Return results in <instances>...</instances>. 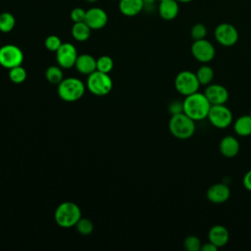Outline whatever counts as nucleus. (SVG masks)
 Instances as JSON below:
<instances>
[{
    "label": "nucleus",
    "instance_id": "e433bc0d",
    "mask_svg": "<svg viewBox=\"0 0 251 251\" xmlns=\"http://www.w3.org/2000/svg\"><path fill=\"white\" fill-rule=\"evenodd\" d=\"M85 1H87V2H90V3H93V2H96L97 0H85Z\"/></svg>",
    "mask_w": 251,
    "mask_h": 251
},
{
    "label": "nucleus",
    "instance_id": "dca6fc26",
    "mask_svg": "<svg viewBox=\"0 0 251 251\" xmlns=\"http://www.w3.org/2000/svg\"><path fill=\"white\" fill-rule=\"evenodd\" d=\"M220 152L223 156L226 158H232L235 157L240 149V145L238 140L231 135H226L222 138L219 145Z\"/></svg>",
    "mask_w": 251,
    "mask_h": 251
},
{
    "label": "nucleus",
    "instance_id": "bb28decb",
    "mask_svg": "<svg viewBox=\"0 0 251 251\" xmlns=\"http://www.w3.org/2000/svg\"><path fill=\"white\" fill-rule=\"evenodd\" d=\"M76 230L81 235H88L93 231V223L87 218H80L75 225Z\"/></svg>",
    "mask_w": 251,
    "mask_h": 251
},
{
    "label": "nucleus",
    "instance_id": "7c9ffc66",
    "mask_svg": "<svg viewBox=\"0 0 251 251\" xmlns=\"http://www.w3.org/2000/svg\"><path fill=\"white\" fill-rule=\"evenodd\" d=\"M85 14L86 11L82 8L76 7L72 10L71 12V19L74 23H79V22H84L85 19Z\"/></svg>",
    "mask_w": 251,
    "mask_h": 251
},
{
    "label": "nucleus",
    "instance_id": "6ab92c4d",
    "mask_svg": "<svg viewBox=\"0 0 251 251\" xmlns=\"http://www.w3.org/2000/svg\"><path fill=\"white\" fill-rule=\"evenodd\" d=\"M142 0H120L119 9L122 14L127 17H133L143 10Z\"/></svg>",
    "mask_w": 251,
    "mask_h": 251
},
{
    "label": "nucleus",
    "instance_id": "9d476101",
    "mask_svg": "<svg viewBox=\"0 0 251 251\" xmlns=\"http://www.w3.org/2000/svg\"><path fill=\"white\" fill-rule=\"evenodd\" d=\"M191 53L197 61L205 64L211 62L214 59L216 50L214 45L209 40L203 38L193 41L191 45Z\"/></svg>",
    "mask_w": 251,
    "mask_h": 251
},
{
    "label": "nucleus",
    "instance_id": "39448f33",
    "mask_svg": "<svg viewBox=\"0 0 251 251\" xmlns=\"http://www.w3.org/2000/svg\"><path fill=\"white\" fill-rule=\"evenodd\" d=\"M86 87L92 94L96 96H104L112 90L113 81L109 74L95 71L88 75Z\"/></svg>",
    "mask_w": 251,
    "mask_h": 251
},
{
    "label": "nucleus",
    "instance_id": "393cba45",
    "mask_svg": "<svg viewBox=\"0 0 251 251\" xmlns=\"http://www.w3.org/2000/svg\"><path fill=\"white\" fill-rule=\"evenodd\" d=\"M113 67H114V61L111 57L107 55L100 56L96 60V71L109 74L113 70Z\"/></svg>",
    "mask_w": 251,
    "mask_h": 251
},
{
    "label": "nucleus",
    "instance_id": "1a4fd4ad",
    "mask_svg": "<svg viewBox=\"0 0 251 251\" xmlns=\"http://www.w3.org/2000/svg\"><path fill=\"white\" fill-rule=\"evenodd\" d=\"M214 34L216 40L226 47L234 45L239 37L236 27L228 23H222L218 25L215 28Z\"/></svg>",
    "mask_w": 251,
    "mask_h": 251
},
{
    "label": "nucleus",
    "instance_id": "b1692460",
    "mask_svg": "<svg viewBox=\"0 0 251 251\" xmlns=\"http://www.w3.org/2000/svg\"><path fill=\"white\" fill-rule=\"evenodd\" d=\"M16 24L15 17L9 12H3L0 14V31L10 32Z\"/></svg>",
    "mask_w": 251,
    "mask_h": 251
},
{
    "label": "nucleus",
    "instance_id": "5701e85b",
    "mask_svg": "<svg viewBox=\"0 0 251 251\" xmlns=\"http://www.w3.org/2000/svg\"><path fill=\"white\" fill-rule=\"evenodd\" d=\"M46 79L52 84H59L64 79V75L60 67L51 66L46 70Z\"/></svg>",
    "mask_w": 251,
    "mask_h": 251
},
{
    "label": "nucleus",
    "instance_id": "a878e982",
    "mask_svg": "<svg viewBox=\"0 0 251 251\" xmlns=\"http://www.w3.org/2000/svg\"><path fill=\"white\" fill-rule=\"evenodd\" d=\"M9 78L14 83H22L26 78V71L24 67L17 66L9 70Z\"/></svg>",
    "mask_w": 251,
    "mask_h": 251
},
{
    "label": "nucleus",
    "instance_id": "9b49d317",
    "mask_svg": "<svg viewBox=\"0 0 251 251\" xmlns=\"http://www.w3.org/2000/svg\"><path fill=\"white\" fill-rule=\"evenodd\" d=\"M77 52L72 43H62L60 48L56 51V60L61 68L70 69L75 66L77 59Z\"/></svg>",
    "mask_w": 251,
    "mask_h": 251
},
{
    "label": "nucleus",
    "instance_id": "4be33fe9",
    "mask_svg": "<svg viewBox=\"0 0 251 251\" xmlns=\"http://www.w3.org/2000/svg\"><path fill=\"white\" fill-rule=\"evenodd\" d=\"M201 85H208L214 78V70L208 65H202L195 73Z\"/></svg>",
    "mask_w": 251,
    "mask_h": 251
},
{
    "label": "nucleus",
    "instance_id": "aec40b11",
    "mask_svg": "<svg viewBox=\"0 0 251 251\" xmlns=\"http://www.w3.org/2000/svg\"><path fill=\"white\" fill-rule=\"evenodd\" d=\"M233 129L236 134L240 136H249L251 135V116L244 115L234 122Z\"/></svg>",
    "mask_w": 251,
    "mask_h": 251
},
{
    "label": "nucleus",
    "instance_id": "2eb2a0df",
    "mask_svg": "<svg viewBox=\"0 0 251 251\" xmlns=\"http://www.w3.org/2000/svg\"><path fill=\"white\" fill-rule=\"evenodd\" d=\"M208 238L211 243L216 245L218 248H221L227 244L229 239V232L224 226L216 225L210 228L208 232Z\"/></svg>",
    "mask_w": 251,
    "mask_h": 251
},
{
    "label": "nucleus",
    "instance_id": "7ed1b4c3",
    "mask_svg": "<svg viewBox=\"0 0 251 251\" xmlns=\"http://www.w3.org/2000/svg\"><path fill=\"white\" fill-rule=\"evenodd\" d=\"M81 218V211L79 207L74 202H63L55 210L54 219L56 224L65 228L72 227L76 225Z\"/></svg>",
    "mask_w": 251,
    "mask_h": 251
},
{
    "label": "nucleus",
    "instance_id": "f257e3e1",
    "mask_svg": "<svg viewBox=\"0 0 251 251\" xmlns=\"http://www.w3.org/2000/svg\"><path fill=\"white\" fill-rule=\"evenodd\" d=\"M211 104L204 93L195 92L185 96L182 102L183 113L195 122L202 121L208 117Z\"/></svg>",
    "mask_w": 251,
    "mask_h": 251
},
{
    "label": "nucleus",
    "instance_id": "f8f14e48",
    "mask_svg": "<svg viewBox=\"0 0 251 251\" xmlns=\"http://www.w3.org/2000/svg\"><path fill=\"white\" fill-rule=\"evenodd\" d=\"M84 22L91 29H100L107 25L108 15L103 9L93 7L86 11Z\"/></svg>",
    "mask_w": 251,
    "mask_h": 251
},
{
    "label": "nucleus",
    "instance_id": "473e14b6",
    "mask_svg": "<svg viewBox=\"0 0 251 251\" xmlns=\"http://www.w3.org/2000/svg\"><path fill=\"white\" fill-rule=\"evenodd\" d=\"M243 185L244 187L251 191V170H249L243 176Z\"/></svg>",
    "mask_w": 251,
    "mask_h": 251
},
{
    "label": "nucleus",
    "instance_id": "ddd939ff",
    "mask_svg": "<svg viewBox=\"0 0 251 251\" xmlns=\"http://www.w3.org/2000/svg\"><path fill=\"white\" fill-rule=\"evenodd\" d=\"M206 98L212 105H221L226 104L228 99L227 89L221 84H208L204 92Z\"/></svg>",
    "mask_w": 251,
    "mask_h": 251
},
{
    "label": "nucleus",
    "instance_id": "6e6552de",
    "mask_svg": "<svg viewBox=\"0 0 251 251\" xmlns=\"http://www.w3.org/2000/svg\"><path fill=\"white\" fill-rule=\"evenodd\" d=\"M24 54L20 47L14 44H6L0 47V65L6 69L21 66Z\"/></svg>",
    "mask_w": 251,
    "mask_h": 251
},
{
    "label": "nucleus",
    "instance_id": "412c9836",
    "mask_svg": "<svg viewBox=\"0 0 251 251\" xmlns=\"http://www.w3.org/2000/svg\"><path fill=\"white\" fill-rule=\"evenodd\" d=\"M91 28L86 25L85 22L75 23L72 26V35L77 41H85L89 38Z\"/></svg>",
    "mask_w": 251,
    "mask_h": 251
},
{
    "label": "nucleus",
    "instance_id": "f3484780",
    "mask_svg": "<svg viewBox=\"0 0 251 251\" xmlns=\"http://www.w3.org/2000/svg\"><path fill=\"white\" fill-rule=\"evenodd\" d=\"M159 15L163 20L172 21L176 18L179 12V5L176 0H164L158 6Z\"/></svg>",
    "mask_w": 251,
    "mask_h": 251
},
{
    "label": "nucleus",
    "instance_id": "2f4dec72",
    "mask_svg": "<svg viewBox=\"0 0 251 251\" xmlns=\"http://www.w3.org/2000/svg\"><path fill=\"white\" fill-rule=\"evenodd\" d=\"M170 112L172 113V115H175V114L183 112V110H182V103H179L178 101L173 102V103L170 105Z\"/></svg>",
    "mask_w": 251,
    "mask_h": 251
},
{
    "label": "nucleus",
    "instance_id": "423d86ee",
    "mask_svg": "<svg viewBox=\"0 0 251 251\" xmlns=\"http://www.w3.org/2000/svg\"><path fill=\"white\" fill-rule=\"evenodd\" d=\"M200 85L196 74L191 71H181L175 78V87L183 96L197 92Z\"/></svg>",
    "mask_w": 251,
    "mask_h": 251
},
{
    "label": "nucleus",
    "instance_id": "0eeeda50",
    "mask_svg": "<svg viewBox=\"0 0 251 251\" xmlns=\"http://www.w3.org/2000/svg\"><path fill=\"white\" fill-rule=\"evenodd\" d=\"M207 119L217 128H226L232 123V113L226 104L212 105Z\"/></svg>",
    "mask_w": 251,
    "mask_h": 251
},
{
    "label": "nucleus",
    "instance_id": "c9c22d12",
    "mask_svg": "<svg viewBox=\"0 0 251 251\" xmlns=\"http://www.w3.org/2000/svg\"><path fill=\"white\" fill-rule=\"evenodd\" d=\"M177 2H180V3H189L191 2L192 0H176Z\"/></svg>",
    "mask_w": 251,
    "mask_h": 251
},
{
    "label": "nucleus",
    "instance_id": "f704fd0d",
    "mask_svg": "<svg viewBox=\"0 0 251 251\" xmlns=\"http://www.w3.org/2000/svg\"><path fill=\"white\" fill-rule=\"evenodd\" d=\"M143 1V4L144 6H147V5H154L156 0H142Z\"/></svg>",
    "mask_w": 251,
    "mask_h": 251
},
{
    "label": "nucleus",
    "instance_id": "c85d7f7f",
    "mask_svg": "<svg viewBox=\"0 0 251 251\" xmlns=\"http://www.w3.org/2000/svg\"><path fill=\"white\" fill-rule=\"evenodd\" d=\"M190 35L193 40H199L206 38L207 27L203 24H195L190 30Z\"/></svg>",
    "mask_w": 251,
    "mask_h": 251
},
{
    "label": "nucleus",
    "instance_id": "c756f323",
    "mask_svg": "<svg viewBox=\"0 0 251 251\" xmlns=\"http://www.w3.org/2000/svg\"><path fill=\"white\" fill-rule=\"evenodd\" d=\"M45 47L47 50L52 51V52H56L60 46L62 45V41L60 39L59 36L57 35H49L46 39H45Z\"/></svg>",
    "mask_w": 251,
    "mask_h": 251
},
{
    "label": "nucleus",
    "instance_id": "58836bf2",
    "mask_svg": "<svg viewBox=\"0 0 251 251\" xmlns=\"http://www.w3.org/2000/svg\"><path fill=\"white\" fill-rule=\"evenodd\" d=\"M159 1H160V2H161V1H164V0H159Z\"/></svg>",
    "mask_w": 251,
    "mask_h": 251
},
{
    "label": "nucleus",
    "instance_id": "f03ea898",
    "mask_svg": "<svg viewBox=\"0 0 251 251\" xmlns=\"http://www.w3.org/2000/svg\"><path fill=\"white\" fill-rule=\"evenodd\" d=\"M169 129L173 136L178 139L190 138L195 132V121L183 112L172 115Z\"/></svg>",
    "mask_w": 251,
    "mask_h": 251
},
{
    "label": "nucleus",
    "instance_id": "4468645a",
    "mask_svg": "<svg viewBox=\"0 0 251 251\" xmlns=\"http://www.w3.org/2000/svg\"><path fill=\"white\" fill-rule=\"evenodd\" d=\"M207 198L210 202L221 204L226 202L230 196V189L225 183H215L207 189Z\"/></svg>",
    "mask_w": 251,
    "mask_h": 251
},
{
    "label": "nucleus",
    "instance_id": "20e7f679",
    "mask_svg": "<svg viewBox=\"0 0 251 251\" xmlns=\"http://www.w3.org/2000/svg\"><path fill=\"white\" fill-rule=\"evenodd\" d=\"M84 83L76 77L64 78L58 84V94L66 102H75L80 99L85 91Z\"/></svg>",
    "mask_w": 251,
    "mask_h": 251
},
{
    "label": "nucleus",
    "instance_id": "4c0bfd02",
    "mask_svg": "<svg viewBox=\"0 0 251 251\" xmlns=\"http://www.w3.org/2000/svg\"><path fill=\"white\" fill-rule=\"evenodd\" d=\"M249 115H250V116H251V110H250V114H249Z\"/></svg>",
    "mask_w": 251,
    "mask_h": 251
},
{
    "label": "nucleus",
    "instance_id": "a211bd4d",
    "mask_svg": "<svg viewBox=\"0 0 251 251\" xmlns=\"http://www.w3.org/2000/svg\"><path fill=\"white\" fill-rule=\"evenodd\" d=\"M75 67L78 73L88 75L96 71V60L89 54H81L77 56Z\"/></svg>",
    "mask_w": 251,
    "mask_h": 251
},
{
    "label": "nucleus",
    "instance_id": "72a5a7b5",
    "mask_svg": "<svg viewBox=\"0 0 251 251\" xmlns=\"http://www.w3.org/2000/svg\"><path fill=\"white\" fill-rule=\"evenodd\" d=\"M217 249L218 247L213 243H211L210 241H208L205 244H202L201 246V251H217Z\"/></svg>",
    "mask_w": 251,
    "mask_h": 251
},
{
    "label": "nucleus",
    "instance_id": "cd10ccee",
    "mask_svg": "<svg viewBox=\"0 0 251 251\" xmlns=\"http://www.w3.org/2000/svg\"><path fill=\"white\" fill-rule=\"evenodd\" d=\"M184 249L187 251H199L201 250L202 243L200 239L195 235H188L183 241Z\"/></svg>",
    "mask_w": 251,
    "mask_h": 251
}]
</instances>
